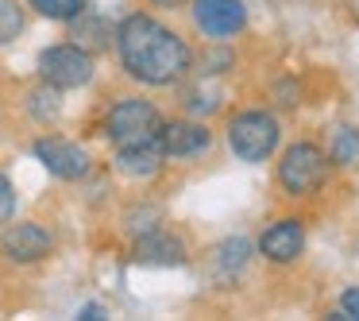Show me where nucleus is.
I'll use <instances>...</instances> for the list:
<instances>
[{
	"label": "nucleus",
	"mask_w": 359,
	"mask_h": 321,
	"mask_svg": "<svg viewBox=\"0 0 359 321\" xmlns=\"http://www.w3.org/2000/svg\"><path fill=\"white\" fill-rule=\"evenodd\" d=\"M112 39H116V55L124 63V70L143 86H174L194 66L189 43L166 24H158L155 16H143V12L128 16Z\"/></svg>",
	"instance_id": "f257e3e1"
},
{
	"label": "nucleus",
	"mask_w": 359,
	"mask_h": 321,
	"mask_svg": "<svg viewBox=\"0 0 359 321\" xmlns=\"http://www.w3.org/2000/svg\"><path fill=\"white\" fill-rule=\"evenodd\" d=\"M278 120L263 109H248V112H236L228 120V148H232L236 159L243 163H263L271 159V151L278 148Z\"/></svg>",
	"instance_id": "f03ea898"
},
{
	"label": "nucleus",
	"mask_w": 359,
	"mask_h": 321,
	"mask_svg": "<svg viewBox=\"0 0 359 321\" xmlns=\"http://www.w3.org/2000/svg\"><path fill=\"white\" fill-rule=\"evenodd\" d=\"M328 178V155L317 148V143H294V148L282 151L278 163V186L286 190L290 197H305L317 194Z\"/></svg>",
	"instance_id": "7ed1b4c3"
},
{
	"label": "nucleus",
	"mask_w": 359,
	"mask_h": 321,
	"mask_svg": "<svg viewBox=\"0 0 359 321\" xmlns=\"http://www.w3.org/2000/svg\"><path fill=\"white\" fill-rule=\"evenodd\" d=\"M158 128H163V117H158V109L151 101H143V97H124V101H116L109 109V117H104V136H109V143H116V148L155 140Z\"/></svg>",
	"instance_id": "20e7f679"
},
{
	"label": "nucleus",
	"mask_w": 359,
	"mask_h": 321,
	"mask_svg": "<svg viewBox=\"0 0 359 321\" xmlns=\"http://www.w3.org/2000/svg\"><path fill=\"white\" fill-rule=\"evenodd\" d=\"M39 78L50 89H81L93 78V55L81 43H55L39 55Z\"/></svg>",
	"instance_id": "39448f33"
},
{
	"label": "nucleus",
	"mask_w": 359,
	"mask_h": 321,
	"mask_svg": "<svg viewBox=\"0 0 359 321\" xmlns=\"http://www.w3.org/2000/svg\"><path fill=\"white\" fill-rule=\"evenodd\" d=\"M35 159H39L43 166H47L55 178L62 182H78L89 174V166H93V159H89V151L81 148V143H70V140H58V136H43V140H35Z\"/></svg>",
	"instance_id": "423d86ee"
},
{
	"label": "nucleus",
	"mask_w": 359,
	"mask_h": 321,
	"mask_svg": "<svg viewBox=\"0 0 359 321\" xmlns=\"http://www.w3.org/2000/svg\"><path fill=\"white\" fill-rule=\"evenodd\" d=\"M194 24L205 39H228V35L243 32L248 24V8L243 0H194Z\"/></svg>",
	"instance_id": "0eeeda50"
},
{
	"label": "nucleus",
	"mask_w": 359,
	"mask_h": 321,
	"mask_svg": "<svg viewBox=\"0 0 359 321\" xmlns=\"http://www.w3.org/2000/svg\"><path fill=\"white\" fill-rule=\"evenodd\" d=\"M55 240L43 225L35 221H20V225H8L4 236H0V251L12 259V263H39V259L50 256Z\"/></svg>",
	"instance_id": "6e6552de"
},
{
	"label": "nucleus",
	"mask_w": 359,
	"mask_h": 321,
	"mask_svg": "<svg viewBox=\"0 0 359 321\" xmlns=\"http://www.w3.org/2000/svg\"><path fill=\"white\" fill-rule=\"evenodd\" d=\"M212 143L209 128L197 124V120H166L158 128V148H163L166 159H189V155H201L205 148Z\"/></svg>",
	"instance_id": "1a4fd4ad"
},
{
	"label": "nucleus",
	"mask_w": 359,
	"mask_h": 321,
	"mask_svg": "<svg viewBox=\"0 0 359 321\" xmlns=\"http://www.w3.org/2000/svg\"><path fill=\"white\" fill-rule=\"evenodd\" d=\"M259 251H263L271 263H294L305 251V225L297 217H282L259 236Z\"/></svg>",
	"instance_id": "9d476101"
},
{
	"label": "nucleus",
	"mask_w": 359,
	"mask_h": 321,
	"mask_svg": "<svg viewBox=\"0 0 359 321\" xmlns=\"http://www.w3.org/2000/svg\"><path fill=\"white\" fill-rule=\"evenodd\" d=\"M132 259H135V263H147V267H182V263H186V244H182L174 232L147 228V232L135 240Z\"/></svg>",
	"instance_id": "9b49d317"
},
{
	"label": "nucleus",
	"mask_w": 359,
	"mask_h": 321,
	"mask_svg": "<svg viewBox=\"0 0 359 321\" xmlns=\"http://www.w3.org/2000/svg\"><path fill=\"white\" fill-rule=\"evenodd\" d=\"M163 148H158V136L155 140H143V143H128V148H116V171L128 174V178H155L163 171Z\"/></svg>",
	"instance_id": "f8f14e48"
},
{
	"label": "nucleus",
	"mask_w": 359,
	"mask_h": 321,
	"mask_svg": "<svg viewBox=\"0 0 359 321\" xmlns=\"http://www.w3.org/2000/svg\"><path fill=\"white\" fill-rule=\"evenodd\" d=\"M248 256H251V244L243 240V236H232V240H224L217 251H212V267H217V275H220L224 282H232L236 275L243 271Z\"/></svg>",
	"instance_id": "ddd939ff"
},
{
	"label": "nucleus",
	"mask_w": 359,
	"mask_h": 321,
	"mask_svg": "<svg viewBox=\"0 0 359 321\" xmlns=\"http://www.w3.org/2000/svg\"><path fill=\"white\" fill-rule=\"evenodd\" d=\"M359 159V132L355 128H336L332 136V148H328V163H340V166H351Z\"/></svg>",
	"instance_id": "4468645a"
},
{
	"label": "nucleus",
	"mask_w": 359,
	"mask_h": 321,
	"mask_svg": "<svg viewBox=\"0 0 359 321\" xmlns=\"http://www.w3.org/2000/svg\"><path fill=\"white\" fill-rule=\"evenodd\" d=\"M39 16L47 20H62V24H70L74 16H81V12L89 8V0H27Z\"/></svg>",
	"instance_id": "2eb2a0df"
},
{
	"label": "nucleus",
	"mask_w": 359,
	"mask_h": 321,
	"mask_svg": "<svg viewBox=\"0 0 359 321\" xmlns=\"http://www.w3.org/2000/svg\"><path fill=\"white\" fill-rule=\"evenodd\" d=\"M27 20H24V8H20L16 0H0V47L4 43H16L24 35Z\"/></svg>",
	"instance_id": "dca6fc26"
},
{
	"label": "nucleus",
	"mask_w": 359,
	"mask_h": 321,
	"mask_svg": "<svg viewBox=\"0 0 359 321\" xmlns=\"http://www.w3.org/2000/svg\"><path fill=\"white\" fill-rule=\"evenodd\" d=\"M16 213V186L8 182V174L0 171V225H8Z\"/></svg>",
	"instance_id": "f3484780"
},
{
	"label": "nucleus",
	"mask_w": 359,
	"mask_h": 321,
	"mask_svg": "<svg viewBox=\"0 0 359 321\" xmlns=\"http://www.w3.org/2000/svg\"><path fill=\"white\" fill-rule=\"evenodd\" d=\"M340 313L344 317H359V287H348L340 294Z\"/></svg>",
	"instance_id": "a211bd4d"
},
{
	"label": "nucleus",
	"mask_w": 359,
	"mask_h": 321,
	"mask_svg": "<svg viewBox=\"0 0 359 321\" xmlns=\"http://www.w3.org/2000/svg\"><path fill=\"white\" fill-rule=\"evenodd\" d=\"M278 97H282V105H286V109H294V105H302V101H297V89L290 86V81H282V86H278Z\"/></svg>",
	"instance_id": "6ab92c4d"
},
{
	"label": "nucleus",
	"mask_w": 359,
	"mask_h": 321,
	"mask_svg": "<svg viewBox=\"0 0 359 321\" xmlns=\"http://www.w3.org/2000/svg\"><path fill=\"white\" fill-rule=\"evenodd\" d=\"M78 317H86V321H97V317H104V310L97 302H89V306H81L78 310Z\"/></svg>",
	"instance_id": "aec40b11"
},
{
	"label": "nucleus",
	"mask_w": 359,
	"mask_h": 321,
	"mask_svg": "<svg viewBox=\"0 0 359 321\" xmlns=\"http://www.w3.org/2000/svg\"><path fill=\"white\" fill-rule=\"evenodd\" d=\"M151 4H158V8H178L182 0H151Z\"/></svg>",
	"instance_id": "412c9836"
}]
</instances>
